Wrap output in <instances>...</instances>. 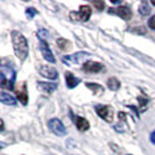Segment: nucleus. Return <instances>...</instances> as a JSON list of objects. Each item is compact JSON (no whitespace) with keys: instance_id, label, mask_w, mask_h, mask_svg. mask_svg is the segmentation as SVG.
<instances>
[{"instance_id":"5701e85b","label":"nucleus","mask_w":155,"mask_h":155,"mask_svg":"<svg viewBox=\"0 0 155 155\" xmlns=\"http://www.w3.org/2000/svg\"><path fill=\"white\" fill-rule=\"evenodd\" d=\"M150 141L155 145V131L154 132H152V134H150Z\"/></svg>"},{"instance_id":"4468645a","label":"nucleus","mask_w":155,"mask_h":155,"mask_svg":"<svg viewBox=\"0 0 155 155\" xmlns=\"http://www.w3.org/2000/svg\"><path fill=\"white\" fill-rule=\"evenodd\" d=\"M0 101L2 104H5V105H15L16 104V101L14 97H12L9 93L5 92V91H1L0 92Z\"/></svg>"},{"instance_id":"a211bd4d","label":"nucleus","mask_w":155,"mask_h":155,"mask_svg":"<svg viewBox=\"0 0 155 155\" xmlns=\"http://www.w3.org/2000/svg\"><path fill=\"white\" fill-rule=\"evenodd\" d=\"M86 86L89 87V89H91L93 92L96 93L97 91H104V89L101 87V85H98V84H96V83H86Z\"/></svg>"},{"instance_id":"2eb2a0df","label":"nucleus","mask_w":155,"mask_h":155,"mask_svg":"<svg viewBox=\"0 0 155 155\" xmlns=\"http://www.w3.org/2000/svg\"><path fill=\"white\" fill-rule=\"evenodd\" d=\"M57 46L60 47L61 50L68 51L70 48H71V42H70L69 40H65V39H57Z\"/></svg>"},{"instance_id":"6ab92c4d","label":"nucleus","mask_w":155,"mask_h":155,"mask_svg":"<svg viewBox=\"0 0 155 155\" xmlns=\"http://www.w3.org/2000/svg\"><path fill=\"white\" fill-rule=\"evenodd\" d=\"M38 14V11L35 9V8L33 7H28L27 9H26V15H27V18L28 19H33L34 16Z\"/></svg>"},{"instance_id":"f3484780","label":"nucleus","mask_w":155,"mask_h":155,"mask_svg":"<svg viewBox=\"0 0 155 155\" xmlns=\"http://www.w3.org/2000/svg\"><path fill=\"white\" fill-rule=\"evenodd\" d=\"M150 12H152V9H150L149 5H148L146 1H145V2H142V4L139 6V13L141 14V15L147 16V15L150 14Z\"/></svg>"},{"instance_id":"f8f14e48","label":"nucleus","mask_w":155,"mask_h":155,"mask_svg":"<svg viewBox=\"0 0 155 155\" xmlns=\"http://www.w3.org/2000/svg\"><path fill=\"white\" fill-rule=\"evenodd\" d=\"M38 87L42 92L53 93L57 89V84L56 83H47V82H38Z\"/></svg>"},{"instance_id":"9b49d317","label":"nucleus","mask_w":155,"mask_h":155,"mask_svg":"<svg viewBox=\"0 0 155 155\" xmlns=\"http://www.w3.org/2000/svg\"><path fill=\"white\" fill-rule=\"evenodd\" d=\"M64 78H65V83H67V86L69 87V89H74V87H76V86L79 84V82H81V79L77 77H75L71 72L69 71H67L65 74H64Z\"/></svg>"},{"instance_id":"423d86ee","label":"nucleus","mask_w":155,"mask_h":155,"mask_svg":"<svg viewBox=\"0 0 155 155\" xmlns=\"http://www.w3.org/2000/svg\"><path fill=\"white\" fill-rule=\"evenodd\" d=\"M39 72L41 76L49 78V79H57V77H58L57 70L55 69L54 67H50V65H43V64H41L39 68Z\"/></svg>"},{"instance_id":"1a4fd4ad","label":"nucleus","mask_w":155,"mask_h":155,"mask_svg":"<svg viewBox=\"0 0 155 155\" xmlns=\"http://www.w3.org/2000/svg\"><path fill=\"white\" fill-rule=\"evenodd\" d=\"M71 117H72V120H74V123H75V125H76V127L78 128V131L84 132V131H87V130L90 128V124H89V121L86 120L85 118H83V117H78V116H74L72 113H71Z\"/></svg>"},{"instance_id":"4be33fe9","label":"nucleus","mask_w":155,"mask_h":155,"mask_svg":"<svg viewBox=\"0 0 155 155\" xmlns=\"http://www.w3.org/2000/svg\"><path fill=\"white\" fill-rule=\"evenodd\" d=\"M148 26H149V28H152L153 31H155V15H153L148 20Z\"/></svg>"},{"instance_id":"f257e3e1","label":"nucleus","mask_w":155,"mask_h":155,"mask_svg":"<svg viewBox=\"0 0 155 155\" xmlns=\"http://www.w3.org/2000/svg\"><path fill=\"white\" fill-rule=\"evenodd\" d=\"M11 35H12V43L15 56L21 62H23L28 57V42L20 31H13Z\"/></svg>"},{"instance_id":"dca6fc26","label":"nucleus","mask_w":155,"mask_h":155,"mask_svg":"<svg viewBox=\"0 0 155 155\" xmlns=\"http://www.w3.org/2000/svg\"><path fill=\"white\" fill-rule=\"evenodd\" d=\"M107 87H109L110 90H112V91H117L120 87V82L114 77L109 78V81H107Z\"/></svg>"},{"instance_id":"412c9836","label":"nucleus","mask_w":155,"mask_h":155,"mask_svg":"<svg viewBox=\"0 0 155 155\" xmlns=\"http://www.w3.org/2000/svg\"><path fill=\"white\" fill-rule=\"evenodd\" d=\"M38 35H39L40 40H45L47 36H48V31H47L46 29H40V31H38Z\"/></svg>"},{"instance_id":"aec40b11","label":"nucleus","mask_w":155,"mask_h":155,"mask_svg":"<svg viewBox=\"0 0 155 155\" xmlns=\"http://www.w3.org/2000/svg\"><path fill=\"white\" fill-rule=\"evenodd\" d=\"M92 4L98 11H103L104 7H105V2L104 1H92Z\"/></svg>"},{"instance_id":"20e7f679","label":"nucleus","mask_w":155,"mask_h":155,"mask_svg":"<svg viewBox=\"0 0 155 155\" xmlns=\"http://www.w3.org/2000/svg\"><path fill=\"white\" fill-rule=\"evenodd\" d=\"M48 127H49V130H50L51 132L54 133V134H56V135H58V137H64V135L67 134V128H65V126H64L62 121H61L60 119H57V118L50 119L49 123H48Z\"/></svg>"},{"instance_id":"393cba45","label":"nucleus","mask_w":155,"mask_h":155,"mask_svg":"<svg viewBox=\"0 0 155 155\" xmlns=\"http://www.w3.org/2000/svg\"><path fill=\"white\" fill-rule=\"evenodd\" d=\"M152 4H153V5H155V1H152Z\"/></svg>"},{"instance_id":"39448f33","label":"nucleus","mask_w":155,"mask_h":155,"mask_svg":"<svg viewBox=\"0 0 155 155\" xmlns=\"http://www.w3.org/2000/svg\"><path fill=\"white\" fill-rule=\"evenodd\" d=\"M96 112L105 121L112 123V120H113V109L111 106H109V105H97L96 106Z\"/></svg>"},{"instance_id":"9d476101","label":"nucleus","mask_w":155,"mask_h":155,"mask_svg":"<svg viewBox=\"0 0 155 155\" xmlns=\"http://www.w3.org/2000/svg\"><path fill=\"white\" fill-rule=\"evenodd\" d=\"M103 64L99 62H93V61H86L83 64V69L85 70L86 72H99L103 70Z\"/></svg>"},{"instance_id":"f03ea898","label":"nucleus","mask_w":155,"mask_h":155,"mask_svg":"<svg viewBox=\"0 0 155 155\" xmlns=\"http://www.w3.org/2000/svg\"><path fill=\"white\" fill-rule=\"evenodd\" d=\"M91 13H92V11H91L90 6L83 5V6L79 7V11H78V12H71V13H70V18H71V20H74V21H82V22H85V21H87V20L90 19Z\"/></svg>"},{"instance_id":"7ed1b4c3","label":"nucleus","mask_w":155,"mask_h":155,"mask_svg":"<svg viewBox=\"0 0 155 155\" xmlns=\"http://www.w3.org/2000/svg\"><path fill=\"white\" fill-rule=\"evenodd\" d=\"M87 57H90V54L86 53V51H78L74 55H69V56H63L62 57V62L68 64V65H72V64H79V63H83L85 61Z\"/></svg>"},{"instance_id":"ddd939ff","label":"nucleus","mask_w":155,"mask_h":155,"mask_svg":"<svg viewBox=\"0 0 155 155\" xmlns=\"http://www.w3.org/2000/svg\"><path fill=\"white\" fill-rule=\"evenodd\" d=\"M16 94H18L19 101H21L23 105H27V103H28V93H27V87H26L25 83H21L20 87L16 90Z\"/></svg>"},{"instance_id":"b1692460","label":"nucleus","mask_w":155,"mask_h":155,"mask_svg":"<svg viewBox=\"0 0 155 155\" xmlns=\"http://www.w3.org/2000/svg\"><path fill=\"white\" fill-rule=\"evenodd\" d=\"M1 121V131H4V121L2 120H0Z\"/></svg>"},{"instance_id":"6e6552de","label":"nucleus","mask_w":155,"mask_h":155,"mask_svg":"<svg viewBox=\"0 0 155 155\" xmlns=\"http://www.w3.org/2000/svg\"><path fill=\"white\" fill-rule=\"evenodd\" d=\"M110 13L117 14L118 16H120L121 19H124L126 21L132 18V11L127 7V6H120V7L111 8L110 9Z\"/></svg>"},{"instance_id":"0eeeda50","label":"nucleus","mask_w":155,"mask_h":155,"mask_svg":"<svg viewBox=\"0 0 155 155\" xmlns=\"http://www.w3.org/2000/svg\"><path fill=\"white\" fill-rule=\"evenodd\" d=\"M40 50H41L42 56H43V58L46 61L50 63H55V57L54 55H53V51L50 50L49 45L47 43L45 40H40Z\"/></svg>"},{"instance_id":"a878e982","label":"nucleus","mask_w":155,"mask_h":155,"mask_svg":"<svg viewBox=\"0 0 155 155\" xmlns=\"http://www.w3.org/2000/svg\"><path fill=\"white\" fill-rule=\"evenodd\" d=\"M126 155H131V154H126Z\"/></svg>"}]
</instances>
